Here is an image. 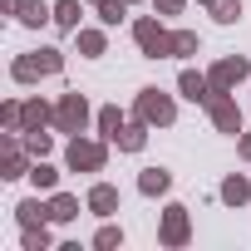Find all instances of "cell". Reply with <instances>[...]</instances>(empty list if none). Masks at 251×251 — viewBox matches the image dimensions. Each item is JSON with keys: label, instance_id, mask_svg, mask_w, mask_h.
Instances as JSON below:
<instances>
[{"label": "cell", "instance_id": "cell-1", "mask_svg": "<svg viewBox=\"0 0 251 251\" xmlns=\"http://www.w3.org/2000/svg\"><path fill=\"white\" fill-rule=\"evenodd\" d=\"M59 69H64V50H30V54H20V59L10 64V74H15L20 84H35V79L59 74Z\"/></svg>", "mask_w": 251, "mask_h": 251}, {"label": "cell", "instance_id": "cell-19", "mask_svg": "<svg viewBox=\"0 0 251 251\" xmlns=\"http://www.w3.org/2000/svg\"><path fill=\"white\" fill-rule=\"evenodd\" d=\"M30 182H35L40 192H54V182H59V173H54V168H50L45 158H35V163H30Z\"/></svg>", "mask_w": 251, "mask_h": 251}, {"label": "cell", "instance_id": "cell-8", "mask_svg": "<svg viewBox=\"0 0 251 251\" xmlns=\"http://www.w3.org/2000/svg\"><path fill=\"white\" fill-rule=\"evenodd\" d=\"M0 177H30V148L20 143V138H5L0 143Z\"/></svg>", "mask_w": 251, "mask_h": 251}, {"label": "cell", "instance_id": "cell-15", "mask_svg": "<svg viewBox=\"0 0 251 251\" xmlns=\"http://www.w3.org/2000/svg\"><path fill=\"white\" fill-rule=\"evenodd\" d=\"M15 20H20V25H30V30H40L45 20H54V10L45 5V0H20V10H15Z\"/></svg>", "mask_w": 251, "mask_h": 251}, {"label": "cell", "instance_id": "cell-22", "mask_svg": "<svg viewBox=\"0 0 251 251\" xmlns=\"http://www.w3.org/2000/svg\"><path fill=\"white\" fill-rule=\"evenodd\" d=\"M123 15H128V0H99V20L103 25H118Z\"/></svg>", "mask_w": 251, "mask_h": 251}, {"label": "cell", "instance_id": "cell-2", "mask_svg": "<svg viewBox=\"0 0 251 251\" xmlns=\"http://www.w3.org/2000/svg\"><path fill=\"white\" fill-rule=\"evenodd\" d=\"M64 163H69L74 173H99V168L108 163V148H103V143H94V138H79V133H74V143H69Z\"/></svg>", "mask_w": 251, "mask_h": 251}, {"label": "cell", "instance_id": "cell-23", "mask_svg": "<svg viewBox=\"0 0 251 251\" xmlns=\"http://www.w3.org/2000/svg\"><path fill=\"white\" fill-rule=\"evenodd\" d=\"M212 15H217L222 25H236V20H241V0H212Z\"/></svg>", "mask_w": 251, "mask_h": 251}, {"label": "cell", "instance_id": "cell-12", "mask_svg": "<svg viewBox=\"0 0 251 251\" xmlns=\"http://www.w3.org/2000/svg\"><path fill=\"white\" fill-rule=\"evenodd\" d=\"M168 187H173V173H168V168H143V173H138V192H143V197H163Z\"/></svg>", "mask_w": 251, "mask_h": 251}, {"label": "cell", "instance_id": "cell-30", "mask_svg": "<svg viewBox=\"0 0 251 251\" xmlns=\"http://www.w3.org/2000/svg\"><path fill=\"white\" fill-rule=\"evenodd\" d=\"M182 10V0H158V15H177Z\"/></svg>", "mask_w": 251, "mask_h": 251}, {"label": "cell", "instance_id": "cell-32", "mask_svg": "<svg viewBox=\"0 0 251 251\" xmlns=\"http://www.w3.org/2000/svg\"><path fill=\"white\" fill-rule=\"evenodd\" d=\"M0 10H10V15H15V10H20V0H0Z\"/></svg>", "mask_w": 251, "mask_h": 251}, {"label": "cell", "instance_id": "cell-7", "mask_svg": "<svg viewBox=\"0 0 251 251\" xmlns=\"http://www.w3.org/2000/svg\"><path fill=\"white\" fill-rule=\"evenodd\" d=\"M143 123H173L177 118V108H173V99L168 94H158V89H143L138 94V108H133Z\"/></svg>", "mask_w": 251, "mask_h": 251}, {"label": "cell", "instance_id": "cell-14", "mask_svg": "<svg viewBox=\"0 0 251 251\" xmlns=\"http://www.w3.org/2000/svg\"><path fill=\"white\" fill-rule=\"evenodd\" d=\"M89 212H99V217H113V212H118V187H108V182L89 187Z\"/></svg>", "mask_w": 251, "mask_h": 251}, {"label": "cell", "instance_id": "cell-29", "mask_svg": "<svg viewBox=\"0 0 251 251\" xmlns=\"http://www.w3.org/2000/svg\"><path fill=\"white\" fill-rule=\"evenodd\" d=\"M20 113H25V103H5L0 108V123H5L10 133H20Z\"/></svg>", "mask_w": 251, "mask_h": 251}, {"label": "cell", "instance_id": "cell-10", "mask_svg": "<svg viewBox=\"0 0 251 251\" xmlns=\"http://www.w3.org/2000/svg\"><path fill=\"white\" fill-rule=\"evenodd\" d=\"M45 123H54V108L45 99H25V113H20V133H35L45 128Z\"/></svg>", "mask_w": 251, "mask_h": 251}, {"label": "cell", "instance_id": "cell-28", "mask_svg": "<svg viewBox=\"0 0 251 251\" xmlns=\"http://www.w3.org/2000/svg\"><path fill=\"white\" fill-rule=\"evenodd\" d=\"M173 54H197V35L192 30H177L173 35Z\"/></svg>", "mask_w": 251, "mask_h": 251}, {"label": "cell", "instance_id": "cell-16", "mask_svg": "<svg viewBox=\"0 0 251 251\" xmlns=\"http://www.w3.org/2000/svg\"><path fill=\"white\" fill-rule=\"evenodd\" d=\"M45 217H50V202H40V197H25L15 207V222L20 226H45Z\"/></svg>", "mask_w": 251, "mask_h": 251}, {"label": "cell", "instance_id": "cell-4", "mask_svg": "<svg viewBox=\"0 0 251 251\" xmlns=\"http://www.w3.org/2000/svg\"><path fill=\"white\" fill-rule=\"evenodd\" d=\"M133 40L143 45V54H148V59H163V54H173V35H168L158 20H138V25H133Z\"/></svg>", "mask_w": 251, "mask_h": 251}, {"label": "cell", "instance_id": "cell-13", "mask_svg": "<svg viewBox=\"0 0 251 251\" xmlns=\"http://www.w3.org/2000/svg\"><path fill=\"white\" fill-rule=\"evenodd\" d=\"M113 143H118L123 153H138V148L148 143V123H143V118H138V123H123V128L113 133Z\"/></svg>", "mask_w": 251, "mask_h": 251}, {"label": "cell", "instance_id": "cell-33", "mask_svg": "<svg viewBox=\"0 0 251 251\" xmlns=\"http://www.w3.org/2000/svg\"><path fill=\"white\" fill-rule=\"evenodd\" d=\"M202 5H212V0H202Z\"/></svg>", "mask_w": 251, "mask_h": 251}, {"label": "cell", "instance_id": "cell-26", "mask_svg": "<svg viewBox=\"0 0 251 251\" xmlns=\"http://www.w3.org/2000/svg\"><path fill=\"white\" fill-rule=\"evenodd\" d=\"M25 251H50V231L45 226H25Z\"/></svg>", "mask_w": 251, "mask_h": 251}, {"label": "cell", "instance_id": "cell-25", "mask_svg": "<svg viewBox=\"0 0 251 251\" xmlns=\"http://www.w3.org/2000/svg\"><path fill=\"white\" fill-rule=\"evenodd\" d=\"M79 50L94 59V54H103V30H79Z\"/></svg>", "mask_w": 251, "mask_h": 251}, {"label": "cell", "instance_id": "cell-5", "mask_svg": "<svg viewBox=\"0 0 251 251\" xmlns=\"http://www.w3.org/2000/svg\"><path fill=\"white\" fill-rule=\"evenodd\" d=\"M187 236H192V222H187V207H182V202H173V207L163 212V226H158V241H163V246H187Z\"/></svg>", "mask_w": 251, "mask_h": 251}, {"label": "cell", "instance_id": "cell-9", "mask_svg": "<svg viewBox=\"0 0 251 251\" xmlns=\"http://www.w3.org/2000/svg\"><path fill=\"white\" fill-rule=\"evenodd\" d=\"M246 74H251V64H246V59L236 54V59H217L207 79H212V94H226V89H236V84H241Z\"/></svg>", "mask_w": 251, "mask_h": 251}, {"label": "cell", "instance_id": "cell-17", "mask_svg": "<svg viewBox=\"0 0 251 251\" xmlns=\"http://www.w3.org/2000/svg\"><path fill=\"white\" fill-rule=\"evenodd\" d=\"M74 217H79V197L54 192V197H50V222H74Z\"/></svg>", "mask_w": 251, "mask_h": 251}, {"label": "cell", "instance_id": "cell-27", "mask_svg": "<svg viewBox=\"0 0 251 251\" xmlns=\"http://www.w3.org/2000/svg\"><path fill=\"white\" fill-rule=\"evenodd\" d=\"M94 246H99V251H113V246H123V231H118V226H99Z\"/></svg>", "mask_w": 251, "mask_h": 251}, {"label": "cell", "instance_id": "cell-18", "mask_svg": "<svg viewBox=\"0 0 251 251\" xmlns=\"http://www.w3.org/2000/svg\"><path fill=\"white\" fill-rule=\"evenodd\" d=\"M246 197H251V182H246V177H236V173H231V177H226V182H222V202H226V207H241V202H246Z\"/></svg>", "mask_w": 251, "mask_h": 251}, {"label": "cell", "instance_id": "cell-34", "mask_svg": "<svg viewBox=\"0 0 251 251\" xmlns=\"http://www.w3.org/2000/svg\"><path fill=\"white\" fill-rule=\"evenodd\" d=\"M94 5H99V0H94Z\"/></svg>", "mask_w": 251, "mask_h": 251}, {"label": "cell", "instance_id": "cell-20", "mask_svg": "<svg viewBox=\"0 0 251 251\" xmlns=\"http://www.w3.org/2000/svg\"><path fill=\"white\" fill-rule=\"evenodd\" d=\"M54 25L59 30H79V0H59L54 5Z\"/></svg>", "mask_w": 251, "mask_h": 251}, {"label": "cell", "instance_id": "cell-24", "mask_svg": "<svg viewBox=\"0 0 251 251\" xmlns=\"http://www.w3.org/2000/svg\"><path fill=\"white\" fill-rule=\"evenodd\" d=\"M20 143L30 148V158H45V153H50V133H45V128H35V133H20Z\"/></svg>", "mask_w": 251, "mask_h": 251}, {"label": "cell", "instance_id": "cell-6", "mask_svg": "<svg viewBox=\"0 0 251 251\" xmlns=\"http://www.w3.org/2000/svg\"><path fill=\"white\" fill-rule=\"evenodd\" d=\"M207 118H212L217 133H241V108H236V99H226V94H212V99H207Z\"/></svg>", "mask_w": 251, "mask_h": 251}, {"label": "cell", "instance_id": "cell-31", "mask_svg": "<svg viewBox=\"0 0 251 251\" xmlns=\"http://www.w3.org/2000/svg\"><path fill=\"white\" fill-rule=\"evenodd\" d=\"M236 148H241V158H251V133H241V138H236Z\"/></svg>", "mask_w": 251, "mask_h": 251}, {"label": "cell", "instance_id": "cell-21", "mask_svg": "<svg viewBox=\"0 0 251 251\" xmlns=\"http://www.w3.org/2000/svg\"><path fill=\"white\" fill-rule=\"evenodd\" d=\"M118 128H123V113H118L113 103H108V108H99V133H103L108 143H113V133H118Z\"/></svg>", "mask_w": 251, "mask_h": 251}, {"label": "cell", "instance_id": "cell-3", "mask_svg": "<svg viewBox=\"0 0 251 251\" xmlns=\"http://www.w3.org/2000/svg\"><path fill=\"white\" fill-rule=\"evenodd\" d=\"M84 123H89L84 94H64V99L54 103V128H59V133H84Z\"/></svg>", "mask_w": 251, "mask_h": 251}, {"label": "cell", "instance_id": "cell-11", "mask_svg": "<svg viewBox=\"0 0 251 251\" xmlns=\"http://www.w3.org/2000/svg\"><path fill=\"white\" fill-rule=\"evenodd\" d=\"M177 89H182L192 103H207V99H212V79L197 74V69H182V74H177Z\"/></svg>", "mask_w": 251, "mask_h": 251}]
</instances>
